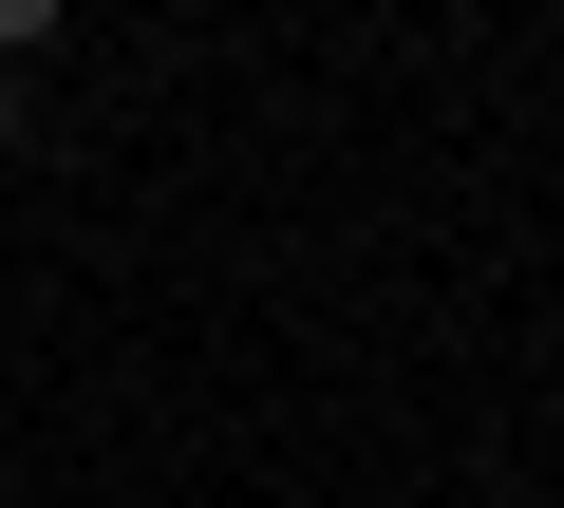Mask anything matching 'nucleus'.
I'll return each instance as SVG.
<instances>
[{
	"label": "nucleus",
	"instance_id": "nucleus-1",
	"mask_svg": "<svg viewBox=\"0 0 564 508\" xmlns=\"http://www.w3.org/2000/svg\"><path fill=\"white\" fill-rule=\"evenodd\" d=\"M39 114H57V95H39V57H0V170H39Z\"/></svg>",
	"mask_w": 564,
	"mask_h": 508
},
{
	"label": "nucleus",
	"instance_id": "nucleus-2",
	"mask_svg": "<svg viewBox=\"0 0 564 508\" xmlns=\"http://www.w3.org/2000/svg\"><path fill=\"white\" fill-rule=\"evenodd\" d=\"M76 39V0H0V57H57Z\"/></svg>",
	"mask_w": 564,
	"mask_h": 508
},
{
	"label": "nucleus",
	"instance_id": "nucleus-3",
	"mask_svg": "<svg viewBox=\"0 0 564 508\" xmlns=\"http://www.w3.org/2000/svg\"><path fill=\"white\" fill-rule=\"evenodd\" d=\"M0 508H20V471H0Z\"/></svg>",
	"mask_w": 564,
	"mask_h": 508
}]
</instances>
